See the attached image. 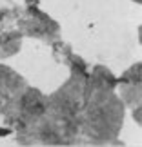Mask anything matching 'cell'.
<instances>
[{
  "label": "cell",
  "instance_id": "cell-5",
  "mask_svg": "<svg viewBox=\"0 0 142 147\" xmlns=\"http://www.w3.org/2000/svg\"><path fill=\"white\" fill-rule=\"evenodd\" d=\"M18 7L11 0H0V60L9 58L22 49L24 35L18 29Z\"/></svg>",
  "mask_w": 142,
  "mask_h": 147
},
{
  "label": "cell",
  "instance_id": "cell-6",
  "mask_svg": "<svg viewBox=\"0 0 142 147\" xmlns=\"http://www.w3.org/2000/svg\"><path fill=\"white\" fill-rule=\"evenodd\" d=\"M117 93L124 105L129 109H140L142 104V64L135 62L129 69L117 78Z\"/></svg>",
  "mask_w": 142,
  "mask_h": 147
},
{
  "label": "cell",
  "instance_id": "cell-1",
  "mask_svg": "<svg viewBox=\"0 0 142 147\" xmlns=\"http://www.w3.org/2000/svg\"><path fill=\"white\" fill-rule=\"evenodd\" d=\"M71 75L62 86L46 94L42 115L33 123L16 131L22 145H80V115L84 86L89 73L80 56L69 62Z\"/></svg>",
  "mask_w": 142,
  "mask_h": 147
},
{
  "label": "cell",
  "instance_id": "cell-2",
  "mask_svg": "<svg viewBox=\"0 0 142 147\" xmlns=\"http://www.w3.org/2000/svg\"><path fill=\"white\" fill-rule=\"evenodd\" d=\"M126 105L117 93V76L104 65L89 69L80 115V145H118Z\"/></svg>",
  "mask_w": 142,
  "mask_h": 147
},
{
  "label": "cell",
  "instance_id": "cell-4",
  "mask_svg": "<svg viewBox=\"0 0 142 147\" xmlns=\"http://www.w3.org/2000/svg\"><path fill=\"white\" fill-rule=\"evenodd\" d=\"M18 29L24 36L37 38L40 42L53 44L60 38V26L48 13L40 11L35 5H27L18 15Z\"/></svg>",
  "mask_w": 142,
  "mask_h": 147
},
{
  "label": "cell",
  "instance_id": "cell-3",
  "mask_svg": "<svg viewBox=\"0 0 142 147\" xmlns=\"http://www.w3.org/2000/svg\"><path fill=\"white\" fill-rule=\"evenodd\" d=\"M29 84L13 67L0 64V116L13 127Z\"/></svg>",
  "mask_w": 142,
  "mask_h": 147
},
{
  "label": "cell",
  "instance_id": "cell-7",
  "mask_svg": "<svg viewBox=\"0 0 142 147\" xmlns=\"http://www.w3.org/2000/svg\"><path fill=\"white\" fill-rule=\"evenodd\" d=\"M133 2H135V4H140V2H142V0H133Z\"/></svg>",
  "mask_w": 142,
  "mask_h": 147
}]
</instances>
